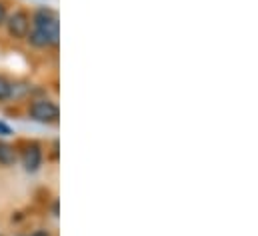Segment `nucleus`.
I'll use <instances>...</instances> for the list:
<instances>
[{
  "label": "nucleus",
  "mask_w": 258,
  "mask_h": 236,
  "mask_svg": "<svg viewBox=\"0 0 258 236\" xmlns=\"http://www.w3.org/2000/svg\"><path fill=\"white\" fill-rule=\"evenodd\" d=\"M58 38H60L58 14L50 8H38L30 18V32L26 40L34 48H50L58 44Z\"/></svg>",
  "instance_id": "obj_1"
},
{
  "label": "nucleus",
  "mask_w": 258,
  "mask_h": 236,
  "mask_svg": "<svg viewBox=\"0 0 258 236\" xmlns=\"http://www.w3.org/2000/svg\"><path fill=\"white\" fill-rule=\"evenodd\" d=\"M28 116L40 124H56L60 118V110H58L56 102H52L48 98H40L28 106Z\"/></svg>",
  "instance_id": "obj_2"
},
{
  "label": "nucleus",
  "mask_w": 258,
  "mask_h": 236,
  "mask_svg": "<svg viewBox=\"0 0 258 236\" xmlns=\"http://www.w3.org/2000/svg\"><path fill=\"white\" fill-rule=\"evenodd\" d=\"M4 24H6V30L12 38L22 40L30 32V14L26 10H14L12 14H6Z\"/></svg>",
  "instance_id": "obj_3"
},
{
  "label": "nucleus",
  "mask_w": 258,
  "mask_h": 236,
  "mask_svg": "<svg viewBox=\"0 0 258 236\" xmlns=\"http://www.w3.org/2000/svg\"><path fill=\"white\" fill-rule=\"evenodd\" d=\"M22 166L26 172H38L40 166H42V148L38 142H28L24 148H22Z\"/></svg>",
  "instance_id": "obj_4"
},
{
  "label": "nucleus",
  "mask_w": 258,
  "mask_h": 236,
  "mask_svg": "<svg viewBox=\"0 0 258 236\" xmlns=\"http://www.w3.org/2000/svg\"><path fill=\"white\" fill-rule=\"evenodd\" d=\"M14 162H16V150L10 144H6V142L0 140V164L2 166H10Z\"/></svg>",
  "instance_id": "obj_5"
},
{
  "label": "nucleus",
  "mask_w": 258,
  "mask_h": 236,
  "mask_svg": "<svg viewBox=\"0 0 258 236\" xmlns=\"http://www.w3.org/2000/svg\"><path fill=\"white\" fill-rule=\"evenodd\" d=\"M12 92H14V86H12V82L0 74V102L8 100V98L12 96Z\"/></svg>",
  "instance_id": "obj_6"
},
{
  "label": "nucleus",
  "mask_w": 258,
  "mask_h": 236,
  "mask_svg": "<svg viewBox=\"0 0 258 236\" xmlns=\"http://www.w3.org/2000/svg\"><path fill=\"white\" fill-rule=\"evenodd\" d=\"M4 20H6V4L0 0V26L4 24Z\"/></svg>",
  "instance_id": "obj_7"
},
{
  "label": "nucleus",
  "mask_w": 258,
  "mask_h": 236,
  "mask_svg": "<svg viewBox=\"0 0 258 236\" xmlns=\"http://www.w3.org/2000/svg\"><path fill=\"white\" fill-rule=\"evenodd\" d=\"M0 132H4V134H10L12 130H10V128H8L6 124H2V122H0Z\"/></svg>",
  "instance_id": "obj_8"
},
{
  "label": "nucleus",
  "mask_w": 258,
  "mask_h": 236,
  "mask_svg": "<svg viewBox=\"0 0 258 236\" xmlns=\"http://www.w3.org/2000/svg\"><path fill=\"white\" fill-rule=\"evenodd\" d=\"M30 236H50V234H48L46 230H36V232H32Z\"/></svg>",
  "instance_id": "obj_9"
}]
</instances>
